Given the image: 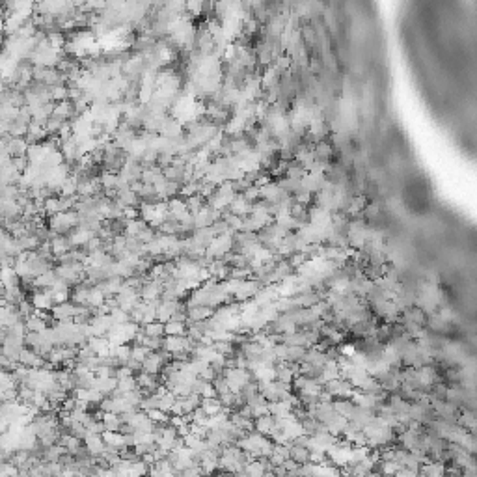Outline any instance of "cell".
I'll return each mask as SVG.
<instances>
[{"instance_id": "obj_9", "label": "cell", "mask_w": 477, "mask_h": 477, "mask_svg": "<svg viewBox=\"0 0 477 477\" xmlns=\"http://www.w3.org/2000/svg\"><path fill=\"white\" fill-rule=\"evenodd\" d=\"M215 308L211 306H186V323H194V321H207L213 317Z\"/></svg>"}, {"instance_id": "obj_28", "label": "cell", "mask_w": 477, "mask_h": 477, "mask_svg": "<svg viewBox=\"0 0 477 477\" xmlns=\"http://www.w3.org/2000/svg\"><path fill=\"white\" fill-rule=\"evenodd\" d=\"M151 352V349H148L146 345L142 343H133L131 345V358L138 360V362H144L148 358V354Z\"/></svg>"}, {"instance_id": "obj_18", "label": "cell", "mask_w": 477, "mask_h": 477, "mask_svg": "<svg viewBox=\"0 0 477 477\" xmlns=\"http://www.w3.org/2000/svg\"><path fill=\"white\" fill-rule=\"evenodd\" d=\"M186 323L177 321V319H168L164 323V336H185Z\"/></svg>"}, {"instance_id": "obj_21", "label": "cell", "mask_w": 477, "mask_h": 477, "mask_svg": "<svg viewBox=\"0 0 477 477\" xmlns=\"http://www.w3.org/2000/svg\"><path fill=\"white\" fill-rule=\"evenodd\" d=\"M134 388H138V382H136V377L131 375V377H123V379H118V384H116V390L112 395H123L125 391H131Z\"/></svg>"}, {"instance_id": "obj_35", "label": "cell", "mask_w": 477, "mask_h": 477, "mask_svg": "<svg viewBox=\"0 0 477 477\" xmlns=\"http://www.w3.org/2000/svg\"><path fill=\"white\" fill-rule=\"evenodd\" d=\"M364 213H365V216H367V220H371V218H377V216H379V207H377V205H367V207H364Z\"/></svg>"}, {"instance_id": "obj_22", "label": "cell", "mask_w": 477, "mask_h": 477, "mask_svg": "<svg viewBox=\"0 0 477 477\" xmlns=\"http://www.w3.org/2000/svg\"><path fill=\"white\" fill-rule=\"evenodd\" d=\"M332 406H334V410L338 412V414H341V416H345L347 420L350 418V414H352V410H354V403L350 399H332Z\"/></svg>"}, {"instance_id": "obj_31", "label": "cell", "mask_w": 477, "mask_h": 477, "mask_svg": "<svg viewBox=\"0 0 477 477\" xmlns=\"http://www.w3.org/2000/svg\"><path fill=\"white\" fill-rule=\"evenodd\" d=\"M338 349H339V354H341V356L350 358V356L358 350V343H339Z\"/></svg>"}, {"instance_id": "obj_12", "label": "cell", "mask_w": 477, "mask_h": 477, "mask_svg": "<svg viewBox=\"0 0 477 477\" xmlns=\"http://www.w3.org/2000/svg\"><path fill=\"white\" fill-rule=\"evenodd\" d=\"M418 473H421V475H446V462L432 461L431 459V461L421 464Z\"/></svg>"}, {"instance_id": "obj_1", "label": "cell", "mask_w": 477, "mask_h": 477, "mask_svg": "<svg viewBox=\"0 0 477 477\" xmlns=\"http://www.w3.org/2000/svg\"><path fill=\"white\" fill-rule=\"evenodd\" d=\"M235 250V239H233V233H220L216 235L211 244L205 248V256L211 259H222L226 256L227 252Z\"/></svg>"}, {"instance_id": "obj_26", "label": "cell", "mask_w": 477, "mask_h": 477, "mask_svg": "<svg viewBox=\"0 0 477 477\" xmlns=\"http://www.w3.org/2000/svg\"><path fill=\"white\" fill-rule=\"evenodd\" d=\"M230 207H231V213L237 215V216L246 215V213H250L252 211V205L248 203L246 198H233L231 203H230Z\"/></svg>"}, {"instance_id": "obj_8", "label": "cell", "mask_w": 477, "mask_h": 477, "mask_svg": "<svg viewBox=\"0 0 477 477\" xmlns=\"http://www.w3.org/2000/svg\"><path fill=\"white\" fill-rule=\"evenodd\" d=\"M19 364L26 365V367H43L45 365V356L37 354L30 347H23L21 354H19Z\"/></svg>"}, {"instance_id": "obj_5", "label": "cell", "mask_w": 477, "mask_h": 477, "mask_svg": "<svg viewBox=\"0 0 477 477\" xmlns=\"http://www.w3.org/2000/svg\"><path fill=\"white\" fill-rule=\"evenodd\" d=\"M162 283L155 278H148L142 287H140V298L146 302H153V300H160V293H162Z\"/></svg>"}, {"instance_id": "obj_14", "label": "cell", "mask_w": 477, "mask_h": 477, "mask_svg": "<svg viewBox=\"0 0 477 477\" xmlns=\"http://www.w3.org/2000/svg\"><path fill=\"white\" fill-rule=\"evenodd\" d=\"M347 423H349V420L345 418V416L341 414H336L330 421H326L324 423V427H326V431L330 432V434L334 436H341L345 431V427H347Z\"/></svg>"}, {"instance_id": "obj_29", "label": "cell", "mask_w": 477, "mask_h": 477, "mask_svg": "<svg viewBox=\"0 0 477 477\" xmlns=\"http://www.w3.org/2000/svg\"><path fill=\"white\" fill-rule=\"evenodd\" d=\"M213 347H215L216 352L224 354V356H230V354H233L237 350V347H235L233 341H215Z\"/></svg>"}, {"instance_id": "obj_15", "label": "cell", "mask_w": 477, "mask_h": 477, "mask_svg": "<svg viewBox=\"0 0 477 477\" xmlns=\"http://www.w3.org/2000/svg\"><path fill=\"white\" fill-rule=\"evenodd\" d=\"M272 427H274V416L272 414H265V416H259V418H254V431L268 436L272 431Z\"/></svg>"}, {"instance_id": "obj_34", "label": "cell", "mask_w": 477, "mask_h": 477, "mask_svg": "<svg viewBox=\"0 0 477 477\" xmlns=\"http://www.w3.org/2000/svg\"><path fill=\"white\" fill-rule=\"evenodd\" d=\"M125 365H127V367H131V369L134 371V375L138 373V371H142V362H138V360L131 358V356H129V358H127V362H125Z\"/></svg>"}, {"instance_id": "obj_4", "label": "cell", "mask_w": 477, "mask_h": 477, "mask_svg": "<svg viewBox=\"0 0 477 477\" xmlns=\"http://www.w3.org/2000/svg\"><path fill=\"white\" fill-rule=\"evenodd\" d=\"M261 285H263V283L259 282V280H256V278H246V280H242L241 287L233 293V300H235V302H244V300H250V298H254V295L259 291V287H261Z\"/></svg>"}, {"instance_id": "obj_11", "label": "cell", "mask_w": 477, "mask_h": 477, "mask_svg": "<svg viewBox=\"0 0 477 477\" xmlns=\"http://www.w3.org/2000/svg\"><path fill=\"white\" fill-rule=\"evenodd\" d=\"M116 384H118V379L116 377H95L93 380V386L95 390H99L101 393L107 397V395H112L114 390H116Z\"/></svg>"}, {"instance_id": "obj_3", "label": "cell", "mask_w": 477, "mask_h": 477, "mask_svg": "<svg viewBox=\"0 0 477 477\" xmlns=\"http://www.w3.org/2000/svg\"><path fill=\"white\" fill-rule=\"evenodd\" d=\"M324 390L328 391L334 399H350V395H352L354 388H352V384H350L349 380H345V379H341V377H338V379L328 380V382L324 384Z\"/></svg>"}, {"instance_id": "obj_24", "label": "cell", "mask_w": 477, "mask_h": 477, "mask_svg": "<svg viewBox=\"0 0 477 477\" xmlns=\"http://www.w3.org/2000/svg\"><path fill=\"white\" fill-rule=\"evenodd\" d=\"M105 293L101 291V289L97 287V285H93L92 289H90V295H88V308L90 309H97L99 306H103L105 304Z\"/></svg>"}, {"instance_id": "obj_27", "label": "cell", "mask_w": 477, "mask_h": 477, "mask_svg": "<svg viewBox=\"0 0 477 477\" xmlns=\"http://www.w3.org/2000/svg\"><path fill=\"white\" fill-rule=\"evenodd\" d=\"M304 354H306V347H302V345H287V358H285V362L298 364V362L304 360Z\"/></svg>"}, {"instance_id": "obj_16", "label": "cell", "mask_w": 477, "mask_h": 477, "mask_svg": "<svg viewBox=\"0 0 477 477\" xmlns=\"http://www.w3.org/2000/svg\"><path fill=\"white\" fill-rule=\"evenodd\" d=\"M289 457H291L295 462H298V464H304V462L309 461V449L306 446L297 444V442H291V446H289Z\"/></svg>"}, {"instance_id": "obj_7", "label": "cell", "mask_w": 477, "mask_h": 477, "mask_svg": "<svg viewBox=\"0 0 477 477\" xmlns=\"http://www.w3.org/2000/svg\"><path fill=\"white\" fill-rule=\"evenodd\" d=\"M82 442H84V446H86L88 453H90V457H93V459H97V457H101L105 453V440L101 434L88 432Z\"/></svg>"}, {"instance_id": "obj_25", "label": "cell", "mask_w": 477, "mask_h": 477, "mask_svg": "<svg viewBox=\"0 0 477 477\" xmlns=\"http://www.w3.org/2000/svg\"><path fill=\"white\" fill-rule=\"evenodd\" d=\"M142 330H144V334L149 336V338H164V323H160L157 319L151 321V323L144 324Z\"/></svg>"}, {"instance_id": "obj_10", "label": "cell", "mask_w": 477, "mask_h": 477, "mask_svg": "<svg viewBox=\"0 0 477 477\" xmlns=\"http://www.w3.org/2000/svg\"><path fill=\"white\" fill-rule=\"evenodd\" d=\"M276 298H278V291H276V285H274V283L261 285V287H259V291L254 295V300L259 304V308H261V306H265V304H268V302H274Z\"/></svg>"}, {"instance_id": "obj_32", "label": "cell", "mask_w": 477, "mask_h": 477, "mask_svg": "<svg viewBox=\"0 0 477 477\" xmlns=\"http://www.w3.org/2000/svg\"><path fill=\"white\" fill-rule=\"evenodd\" d=\"M263 196L267 198L268 201H276L278 200V194H280V190H278V186L271 185V186H265V189L261 190Z\"/></svg>"}, {"instance_id": "obj_20", "label": "cell", "mask_w": 477, "mask_h": 477, "mask_svg": "<svg viewBox=\"0 0 477 477\" xmlns=\"http://www.w3.org/2000/svg\"><path fill=\"white\" fill-rule=\"evenodd\" d=\"M103 440L107 446H114L121 449L125 446V434L121 431H103Z\"/></svg>"}, {"instance_id": "obj_33", "label": "cell", "mask_w": 477, "mask_h": 477, "mask_svg": "<svg viewBox=\"0 0 477 477\" xmlns=\"http://www.w3.org/2000/svg\"><path fill=\"white\" fill-rule=\"evenodd\" d=\"M250 408H252V418H259V416H265V414H268V401H267V403H261V405L250 406Z\"/></svg>"}, {"instance_id": "obj_19", "label": "cell", "mask_w": 477, "mask_h": 477, "mask_svg": "<svg viewBox=\"0 0 477 477\" xmlns=\"http://www.w3.org/2000/svg\"><path fill=\"white\" fill-rule=\"evenodd\" d=\"M101 421H103L105 425V431H119V427H121V416L116 414V412H103V416H101Z\"/></svg>"}, {"instance_id": "obj_13", "label": "cell", "mask_w": 477, "mask_h": 477, "mask_svg": "<svg viewBox=\"0 0 477 477\" xmlns=\"http://www.w3.org/2000/svg\"><path fill=\"white\" fill-rule=\"evenodd\" d=\"M25 326L28 332H45V330L51 326V321L43 319L42 315H37V313H32L30 317H26Z\"/></svg>"}, {"instance_id": "obj_17", "label": "cell", "mask_w": 477, "mask_h": 477, "mask_svg": "<svg viewBox=\"0 0 477 477\" xmlns=\"http://www.w3.org/2000/svg\"><path fill=\"white\" fill-rule=\"evenodd\" d=\"M54 280H56V272H54V268H49L43 274L34 278L32 285H34V289H49L54 283Z\"/></svg>"}, {"instance_id": "obj_6", "label": "cell", "mask_w": 477, "mask_h": 477, "mask_svg": "<svg viewBox=\"0 0 477 477\" xmlns=\"http://www.w3.org/2000/svg\"><path fill=\"white\" fill-rule=\"evenodd\" d=\"M30 302L34 309H45V312H51L54 306V300H52L49 289H34L30 295Z\"/></svg>"}, {"instance_id": "obj_23", "label": "cell", "mask_w": 477, "mask_h": 477, "mask_svg": "<svg viewBox=\"0 0 477 477\" xmlns=\"http://www.w3.org/2000/svg\"><path fill=\"white\" fill-rule=\"evenodd\" d=\"M200 406L205 410L207 416H215L222 410V405H220V401H218V397H201Z\"/></svg>"}, {"instance_id": "obj_2", "label": "cell", "mask_w": 477, "mask_h": 477, "mask_svg": "<svg viewBox=\"0 0 477 477\" xmlns=\"http://www.w3.org/2000/svg\"><path fill=\"white\" fill-rule=\"evenodd\" d=\"M192 345H194V341L189 338V336H164L162 338V347L160 349L164 350V352H168L170 356L172 354H177V352H189L192 350Z\"/></svg>"}, {"instance_id": "obj_30", "label": "cell", "mask_w": 477, "mask_h": 477, "mask_svg": "<svg viewBox=\"0 0 477 477\" xmlns=\"http://www.w3.org/2000/svg\"><path fill=\"white\" fill-rule=\"evenodd\" d=\"M110 317H112L114 324H121V323H127V321H131V315H129L125 309L119 308V306H116V308L110 309Z\"/></svg>"}]
</instances>
